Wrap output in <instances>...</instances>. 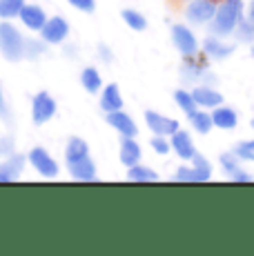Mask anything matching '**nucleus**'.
Masks as SVG:
<instances>
[{
  "instance_id": "f8f14e48",
  "label": "nucleus",
  "mask_w": 254,
  "mask_h": 256,
  "mask_svg": "<svg viewBox=\"0 0 254 256\" xmlns=\"http://www.w3.org/2000/svg\"><path fill=\"white\" fill-rule=\"evenodd\" d=\"M20 20L25 22L29 29H42V24L47 22V16L36 4H25V7L20 9Z\"/></svg>"
},
{
  "instance_id": "c85d7f7f",
  "label": "nucleus",
  "mask_w": 254,
  "mask_h": 256,
  "mask_svg": "<svg viewBox=\"0 0 254 256\" xmlns=\"http://www.w3.org/2000/svg\"><path fill=\"white\" fill-rule=\"evenodd\" d=\"M0 118H2L4 125H12V116H9V105H7V100H4L2 87H0Z\"/></svg>"
},
{
  "instance_id": "0eeeda50",
  "label": "nucleus",
  "mask_w": 254,
  "mask_h": 256,
  "mask_svg": "<svg viewBox=\"0 0 254 256\" xmlns=\"http://www.w3.org/2000/svg\"><path fill=\"white\" fill-rule=\"evenodd\" d=\"M42 38H45V42H62L67 36V32H70V27H67V22L62 20L60 16H54L52 20H47L42 24Z\"/></svg>"
},
{
  "instance_id": "6e6552de",
  "label": "nucleus",
  "mask_w": 254,
  "mask_h": 256,
  "mask_svg": "<svg viewBox=\"0 0 254 256\" xmlns=\"http://www.w3.org/2000/svg\"><path fill=\"white\" fill-rule=\"evenodd\" d=\"M216 7H214V0H194L188 7V18L194 22H208L210 18H214Z\"/></svg>"
},
{
  "instance_id": "9d476101",
  "label": "nucleus",
  "mask_w": 254,
  "mask_h": 256,
  "mask_svg": "<svg viewBox=\"0 0 254 256\" xmlns=\"http://www.w3.org/2000/svg\"><path fill=\"white\" fill-rule=\"evenodd\" d=\"M172 150L176 152V154L180 156L183 160H190V158H194V142L192 138H190V134L188 132H174L172 134Z\"/></svg>"
},
{
  "instance_id": "cd10ccee",
  "label": "nucleus",
  "mask_w": 254,
  "mask_h": 256,
  "mask_svg": "<svg viewBox=\"0 0 254 256\" xmlns=\"http://www.w3.org/2000/svg\"><path fill=\"white\" fill-rule=\"evenodd\" d=\"M238 156L236 154H221V165L223 170L228 172V174H234V172L238 170Z\"/></svg>"
},
{
  "instance_id": "20e7f679",
  "label": "nucleus",
  "mask_w": 254,
  "mask_h": 256,
  "mask_svg": "<svg viewBox=\"0 0 254 256\" xmlns=\"http://www.w3.org/2000/svg\"><path fill=\"white\" fill-rule=\"evenodd\" d=\"M56 114V102H54V98L50 94L40 92L36 98H34V122L36 125H42V122L52 120V116Z\"/></svg>"
},
{
  "instance_id": "6ab92c4d",
  "label": "nucleus",
  "mask_w": 254,
  "mask_h": 256,
  "mask_svg": "<svg viewBox=\"0 0 254 256\" xmlns=\"http://www.w3.org/2000/svg\"><path fill=\"white\" fill-rule=\"evenodd\" d=\"M203 49H205V54L212 58H228L230 54L234 52L232 45H223V42L214 40V38H208V40L203 42Z\"/></svg>"
},
{
  "instance_id": "e433bc0d",
  "label": "nucleus",
  "mask_w": 254,
  "mask_h": 256,
  "mask_svg": "<svg viewBox=\"0 0 254 256\" xmlns=\"http://www.w3.org/2000/svg\"><path fill=\"white\" fill-rule=\"evenodd\" d=\"M252 56H254V47H252Z\"/></svg>"
},
{
  "instance_id": "ddd939ff",
  "label": "nucleus",
  "mask_w": 254,
  "mask_h": 256,
  "mask_svg": "<svg viewBox=\"0 0 254 256\" xmlns=\"http://www.w3.org/2000/svg\"><path fill=\"white\" fill-rule=\"evenodd\" d=\"M70 170H72V176L78 178V180H94L96 178V167H94V163H92L90 156L70 163Z\"/></svg>"
},
{
  "instance_id": "72a5a7b5",
  "label": "nucleus",
  "mask_w": 254,
  "mask_h": 256,
  "mask_svg": "<svg viewBox=\"0 0 254 256\" xmlns=\"http://www.w3.org/2000/svg\"><path fill=\"white\" fill-rule=\"evenodd\" d=\"M232 178L236 180V183H238V180H241V183H248V180H252V176L246 174V172H241V170H236V172L232 174Z\"/></svg>"
},
{
  "instance_id": "423d86ee",
  "label": "nucleus",
  "mask_w": 254,
  "mask_h": 256,
  "mask_svg": "<svg viewBox=\"0 0 254 256\" xmlns=\"http://www.w3.org/2000/svg\"><path fill=\"white\" fill-rule=\"evenodd\" d=\"M29 160H32V165L36 167V170L40 172L42 176H50V178H52V176H56V174H58V165H56V160H54L45 150H40V147H36V150L29 152Z\"/></svg>"
},
{
  "instance_id": "4be33fe9",
  "label": "nucleus",
  "mask_w": 254,
  "mask_h": 256,
  "mask_svg": "<svg viewBox=\"0 0 254 256\" xmlns=\"http://www.w3.org/2000/svg\"><path fill=\"white\" fill-rule=\"evenodd\" d=\"M174 100H176V105H178L180 110H183L188 116H192L194 112H196V100H194L192 94H188V92L178 90L176 94H174Z\"/></svg>"
},
{
  "instance_id": "1a4fd4ad",
  "label": "nucleus",
  "mask_w": 254,
  "mask_h": 256,
  "mask_svg": "<svg viewBox=\"0 0 254 256\" xmlns=\"http://www.w3.org/2000/svg\"><path fill=\"white\" fill-rule=\"evenodd\" d=\"M22 167H25V156L22 154H14L0 165V183H12L20 176Z\"/></svg>"
},
{
  "instance_id": "a878e982",
  "label": "nucleus",
  "mask_w": 254,
  "mask_h": 256,
  "mask_svg": "<svg viewBox=\"0 0 254 256\" xmlns=\"http://www.w3.org/2000/svg\"><path fill=\"white\" fill-rule=\"evenodd\" d=\"M194 170L198 172V178H201V183H205V180H210V176H212V170H210V160L203 158V156L194 154Z\"/></svg>"
},
{
  "instance_id": "dca6fc26",
  "label": "nucleus",
  "mask_w": 254,
  "mask_h": 256,
  "mask_svg": "<svg viewBox=\"0 0 254 256\" xmlns=\"http://www.w3.org/2000/svg\"><path fill=\"white\" fill-rule=\"evenodd\" d=\"M212 120L216 127H223V130H232L236 127V112L230 110V107H216L212 114Z\"/></svg>"
},
{
  "instance_id": "4468645a",
  "label": "nucleus",
  "mask_w": 254,
  "mask_h": 256,
  "mask_svg": "<svg viewBox=\"0 0 254 256\" xmlns=\"http://www.w3.org/2000/svg\"><path fill=\"white\" fill-rule=\"evenodd\" d=\"M194 100H196V105L201 107H218L223 102V96L218 92L210 90V87H196V90L192 92Z\"/></svg>"
},
{
  "instance_id": "f03ea898",
  "label": "nucleus",
  "mask_w": 254,
  "mask_h": 256,
  "mask_svg": "<svg viewBox=\"0 0 254 256\" xmlns=\"http://www.w3.org/2000/svg\"><path fill=\"white\" fill-rule=\"evenodd\" d=\"M0 52H2V56L12 62L20 60V58L25 56V38H22L20 32L9 22L0 24Z\"/></svg>"
},
{
  "instance_id": "7ed1b4c3",
  "label": "nucleus",
  "mask_w": 254,
  "mask_h": 256,
  "mask_svg": "<svg viewBox=\"0 0 254 256\" xmlns=\"http://www.w3.org/2000/svg\"><path fill=\"white\" fill-rule=\"evenodd\" d=\"M172 38H174V45H176V49L183 56H194L196 54V38H194V34L190 32L188 27H183V24H174L172 27Z\"/></svg>"
},
{
  "instance_id": "f257e3e1",
  "label": "nucleus",
  "mask_w": 254,
  "mask_h": 256,
  "mask_svg": "<svg viewBox=\"0 0 254 256\" xmlns=\"http://www.w3.org/2000/svg\"><path fill=\"white\" fill-rule=\"evenodd\" d=\"M241 4L243 0H223L221 7L214 14V24L212 32L216 36H228L230 32H234L236 22L241 20Z\"/></svg>"
},
{
  "instance_id": "5701e85b",
  "label": "nucleus",
  "mask_w": 254,
  "mask_h": 256,
  "mask_svg": "<svg viewBox=\"0 0 254 256\" xmlns=\"http://www.w3.org/2000/svg\"><path fill=\"white\" fill-rule=\"evenodd\" d=\"M22 7H25V0H0V18L20 16Z\"/></svg>"
},
{
  "instance_id": "bb28decb",
  "label": "nucleus",
  "mask_w": 254,
  "mask_h": 256,
  "mask_svg": "<svg viewBox=\"0 0 254 256\" xmlns=\"http://www.w3.org/2000/svg\"><path fill=\"white\" fill-rule=\"evenodd\" d=\"M174 180H180V183H201L198 172L194 167H180L176 174H174Z\"/></svg>"
},
{
  "instance_id": "f704fd0d",
  "label": "nucleus",
  "mask_w": 254,
  "mask_h": 256,
  "mask_svg": "<svg viewBox=\"0 0 254 256\" xmlns=\"http://www.w3.org/2000/svg\"><path fill=\"white\" fill-rule=\"evenodd\" d=\"M241 147H246V150H252V152H254V140H246V142H241Z\"/></svg>"
},
{
  "instance_id": "39448f33",
  "label": "nucleus",
  "mask_w": 254,
  "mask_h": 256,
  "mask_svg": "<svg viewBox=\"0 0 254 256\" xmlns=\"http://www.w3.org/2000/svg\"><path fill=\"white\" fill-rule=\"evenodd\" d=\"M145 120H148L150 130L156 136H170L174 132H178V122L174 118H165V116L156 114V112H145Z\"/></svg>"
},
{
  "instance_id": "b1692460",
  "label": "nucleus",
  "mask_w": 254,
  "mask_h": 256,
  "mask_svg": "<svg viewBox=\"0 0 254 256\" xmlns=\"http://www.w3.org/2000/svg\"><path fill=\"white\" fill-rule=\"evenodd\" d=\"M192 125L196 127V132H201V134H208L210 130H212V125H214V120H212V114H205V112H194L192 116Z\"/></svg>"
},
{
  "instance_id": "9b49d317",
  "label": "nucleus",
  "mask_w": 254,
  "mask_h": 256,
  "mask_svg": "<svg viewBox=\"0 0 254 256\" xmlns=\"http://www.w3.org/2000/svg\"><path fill=\"white\" fill-rule=\"evenodd\" d=\"M107 122H110L114 130H118L123 136H130V138L132 136H136V132H138L136 130V125H134V120H132L127 114H123L120 110L110 112V114H107Z\"/></svg>"
},
{
  "instance_id": "a211bd4d",
  "label": "nucleus",
  "mask_w": 254,
  "mask_h": 256,
  "mask_svg": "<svg viewBox=\"0 0 254 256\" xmlns=\"http://www.w3.org/2000/svg\"><path fill=\"white\" fill-rule=\"evenodd\" d=\"M67 163H74V160H80L85 156H90V147H87L85 140L80 138H72L70 145H67Z\"/></svg>"
},
{
  "instance_id": "2f4dec72",
  "label": "nucleus",
  "mask_w": 254,
  "mask_h": 256,
  "mask_svg": "<svg viewBox=\"0 0 254 256\" xmlns=\"http://www.w3.org/2000/svg\"><path fill=\"white\" fill-rule=\"evenodd\" d=\"M72 4H74L76 9H80V12H87V14H92L96 9V2L94 0H70Z\"/></svg>"
},
{
  "instance_id": "aec40b11",
  "label": "nucleus",
  "mask_w": 254,
  "mask_h": 256,
  "mask_svg": "<svg viewBox=\"0 0 254 256\" xmlns=\"http://www.w3.org/2000/svg\"><path fill=\"white\" fill-rule=\"evenodd\" d=\"M127 178L134 180V183H154V180H158V174L152 170H148V167H138V165H132L130 167V174H127Z\"/></svg>"
},
{
  "instance_id": "4c0bfd02",
  "label": "nucleus",
  "mask_w": 254,
  "mask_h": 256,
  "mask_svg": "<svg viewBox=\"0 0 254 256\" xmlns=\"http://www.w3.org/2000/svg\"><path fill=\"white\" fill-rule=\"evenodd\" d=\"M252 125H254V118H252Z\"/></svg>"
},
{
  "instance_id": "c756f323",
  "label": "nucleus",
  "mask_w": 254,
  "mask_h": 256,
  "mask_svg": "<svg viewBox=\"0 0 254 256\" xmlns=\"http://www.w3.org/2000/svg\"><path fill=\"white\" fill-rule=\"evenodd\" d=\"M14 152V136H2L0 138V156H12Z\"/></svg>"
},
{
  "instance_id": "393cba45",
  "label": "nucleus",
  "mask_w": 254,
  "mask_h": 256,
  "mask_svg": "<svg viewBox=\"0 0 254 256\" xmlns=\"http://www.w3.org/2000/svg\"><path fill=\"white\" fill-rule=\"evenodd\" d=\"M123 20L130 24L132 29H136V32H143V29L148 27V20H145L138 12H134V9H125V12H123Z\"/></svg>"
},
{
  "instance_id": "7c9ffc66",
  "label": "nucleus",
  "mask_w": 254,
  "mask_h": 256,
  "mask_svg": "<svg viewBox=\"0 0 254 256\" xmlns=\"http://www.w3.org/2000/svg\"><path fill=\"white\" fill-rule=\"evenodd\" d=\"M152 147L156 150V154H168L172 145L168 140H163V136H156V138H152Z\"/></svg>"
},
{
  "instance_id": "c9c22d12",
  "label": "nucleus",
  "mask_w": 254,
  "mask_h": 256,
  "mask_svg": "<svg viewBox=\"0 0 254 256\" xmlns=\"http://www.w3.org/2000/svg\"><path fill=\"white\" fill-rule=\"evenodd\" d=\"M250 22L254 24V4H252V7H250Z\"/></svg>"
},
{
  "instance_id": "412c9836",
  "label": "nucleus",
  "mask_w": 254,
  "mask_h": 256,
  "mask_svg": "<svg viewBox=\"0 0 254 256\" xmlns=\"http://www.w3.org/2000/svg\"><path fill=\"white\" fill-rule=\"evenodd\" d=\"M80 80H82V87H85L90 94H96L100 90V76L94 67H87V70L80 74Z\"/></svg>"
},
{
  "instance_id": "2eb2a0df",
  "label": "nucleus",
  "mask_w": 254,
  "mask_h": 256,
  "mask_svg": "<svg viewBox=\"0 0 254 256\" xmlns=\"http://www.w3.org/2000/svg\"><path fill=\"white\" fill-rule=\"evenodd\" d=\"M100 107L105 112H116L123 107V98H120V92L116 85H107L105 92H102V98H100Z\"/></svg>"
},
{
  "instance_id": "f3484780",
  "label": "nucleus",
  "mask_w": 254,
  "mask_h": 256,
  "mask_svg": "<svg viewBox=\"0 0 254 256\" xmlns=\"http://www.w3.org/2000/svg\"><path fill=\"white\" fill-rule=\"evenodd\" d=\"M120 160H123V165H127V167L136 165L140 160V147L136 145L130 136H127V140H123V145H120Z\"/></svg>"
},
{
  "instance_id": "473e14b6",
  "label": "nucleus",
  "mask_w": 254,
  "mask_h": 256,
  "mask_svg": "<svg viewBox=\"0 0 254 256\" xmlns=\"http://www.w3.org/2000/svg\"><path fill=\"white\" fill-rule=\"evenodd\" d=\"M234 154H236L238 158H243V160H254V152L252 150H246V147H241V145L234 150Z\"/></svg>"
}]
</instances>
